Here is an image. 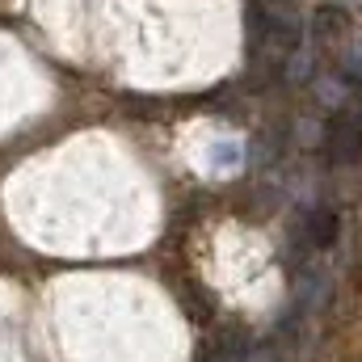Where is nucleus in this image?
<instances>
[{
    "instance_id": "obj_1",
    "label": "nucleus",
    "mask_w": 362,
    "mask_h": 362,
    "mask_svg": "<svg viewBox=\"0 0 362 362\" xmlns=\"http://www.w3.org/2000/svg\"><path fill=\"white\" fill-rule=\"evenodd\" d=\"M329 156L337 165H354L362 160V105L358 110H341L333 122H329V139H325Z\"/></svg>"
},
{
    "instance_id": "obj_2",
    "label": "nucleus",
    "mask_w": 362,
    "mask_h": 362,
    "mask_svg": "<svg viewBox=\"0 0 362 362\" xmlns=\"http://www.w3.org/2000/svg\"><path fill=\"white\" fill-rule=\"evenodd\" d=\"M211 362H245V350L236 346V337H228V341L211 354Z\"/></svg>"
}]
</instances>
